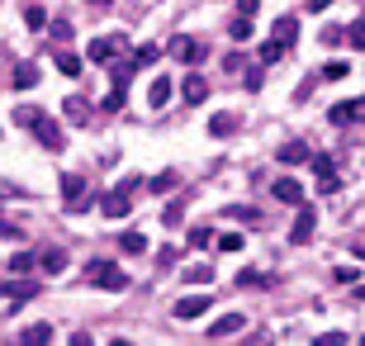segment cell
<instances>
[{"label":"cell","instance_id":"cell-47","mask_svg":"<svg viewBox=\"0 0 365 346\" xmlns=\"http://www.w3.org/2000/svg\"><path fill=\"white\" fill-rule=\"evenodd\" d=\"M308 10H313V15H323V10H332V0H308Z\"/></svg>","mask_w":365,"mask_h":346},{"label":"cell","instance_id":"cell-41","mask_svg":"<svg viewBox=\"0 0 365 346\" xmlns=\"http://www.w3.org/2000/svg\"><path fill=\"white\" fill-rule=\"evenodd\" d=\"M0 237H10V242H19V237H24V228H19V223H0Z\"/></svg>","mask_w":365,"mask_h":346},{"label":"cell","instance_id":"cell-42","mask_svg":"<svg viewBox=\"0 0 365 346\" xmlns=\"http://www.w3.org/2000/svg\"><path fill=\"white\" fill-rule=\"evenodd\" d=\"M318 346H347V337H342V332H323V337H318Z\"/></svg>","mask_w":365,"mask_h":346},{"label":"cell","instance_id":"cell-4","mask_svg":"<svg viewBox=\"0 0 365 346\" xmlns=\"http://www.w3.org/2000/svg\"><path fill=\"white\" fill-rule=\"evenodd\" d=\"M29 128H33V138L43 142L48 152H62V128H57V119H52V114H43V110H38Z\"/></svg>","mask_w":365,"mask_h":346},{"label":"cell","instance_id":"cell-28","mask_svg":"<svg viewBox=\"0 0 365 346\" xmlns=\"http://www.w3.org/2000/svg\"><path fill=\"white\" fill-rule=\"evenodd\" d=\"M124 91H128V86H114V91L105 95V105H100V114H119V110H124Z\"/></svg>","mask_w":365,"mask_h":346},{"label":"cell","instance_id":"cell-11","mask_svg":"<svg viewBox=\"0 0 365 346\" xmlns=\"http://www.w3.org/2000/svg\"><path fill=\"white\" fill-rule=\"evenodd\" d=\"M209 294H185V299L175 304V318H180V323H195V318H204L209 313Z\"/></svg>","mask_w":365,"mask_h":346},{"label":"cell","instance_id":"cell-45","mask_svg":"<svg viewBox=\"0 0 365 346\" xmlns=\"http://www.w3.org/2000/svg\"><path fill=\"white\" fill-rule=\"evenodd\" d=\"M337 280H342V284H356V266H337Z\"/></svg>","mask_w":365,"mask_h":346},{"label":"cell","instance_id":"cell-38","mask_svg":"<svg viewBox=\"0 0 365 346\" xmlns=\"http://www.w3.org/2000/svg\"><path fill=\"white\" fill-rule=\"evenodd\" d=\"M209 242H214V233H209V228H195V233H190V247H195V252H199V247H209Z\"/></svg>","mask_w":365,"mask_h":346},{"label":"cell","instance_id":"cell-31","mask_svg":"<svg viewBox=\"0 0 365 346\" xmlns=\"http://www.w3.org/2000/svg\"><path fill=\"white\" fill-rule=\"evenodd\" d=\"M318 76H323V81H347V76H351V67H347V62H328L323 71H318Z\"/></svg>","mask_w":365,"mask_h":346},{"label":"cell","instance_id":"cell-21","mask_svg":"<svg viewBox=\"0 0 365 346\" xmlns=\"http://www.w3.org/2000/svg\"><path fill=\"white\" fill-rule=\"evenodd\" d=\"M166 100H171V81L157 76V81H152V91H147V105H152V110H161Z\"/></svg>","mask_w":365,"mask_h":346},{"label":"cell","instance_id":"cell-1","mask_svg":"<svg viewBox=\"0 0 365 346\" xmlns=\"http://www.w3.org/2000/svg\"><path fill=\"white\" fill-rule=\"evenodd\" d=\"M138 185H143V180H138V175H128L114 195H105V200H100L105 219H128V209H133V190H138Z\"/></svg>","mask_w":365,"mask_h":346},{"label":"cell","instance_id":"cell-29","mask_svg":"<svg viewBox=\"0 0 365 346\" xmlns=\"http://www.w3.org/2000/svg\"><path fill=\"white\" fill-rule=\"evenodd\" d=\"M185 280H190V284H209V280H214V266H199V261H195V266H185Z\"/></svg>","mask_w":365,"mask_h":346},{"label":"cell","instance_id":"cell-37","mask_svg":"<svg viewBox=\"0 0 365 346\" xmlns=\"http://www.w3.org/2000/svg\"><path fill=\"white\" fill-rule=\"evenodd\" d=\"M280 57H285V47H280V43H266V47H261V67L280 62Z\"/></svg>","mask_w":365,"mask_h":346},{"label":"cell","instance_id":"cell-18","mask_svg":"<svg viewBox=\"0 0 365 346\" xmlns=\"http://www.w3.org/2000/svg\"><path fill=\"white\" fill-rule=\"evenodd\" d=\"M275 157L285 161V166H299V161H308V157H313V152H308V142H285V147H280Z\"/></svg>","mask_w":365,"mask_h":346},{"label":"cell","instance_id":"cell-34","mask_svg":"<svg viewBox=\"0 0 365 346\" xmlns=\"http://www.w3.org/2000/svg\"><path fill=\"white\" fill-rule=\"evenodd\" d=\"M323 43H328V47L347 43V29H342V24H328V29H323Z\"/></svg>","mask_w":365,"mask_h":346},{"label":"cell","instance_id":"cell-22","mask_svg":"<svg viewBox=\"0 0 365 346\" xmlns=\"http://www.w3.org/2000/svg\"><path fill=\"white\" fill-rule=\"evenodd\" d=\"M185 204H190V195H175L171 204H166V214H161V223H166V228H175V223L185 219Z\"/></svg>","mask_w":365,"mask_h":346},{"label":"cell","instance_id":"cell-16","mask_svg":"<svg viewBox=\"0 0 365 346\" xmlns=\"http://www.w3.org/2000/svg\"><path fill=\"white\" fill-rule=\"evenodd\" d=\"M242 328H247L242 313H223L219 323H214V342H223V337H233V332H242Z\"/></svg>","mask_w":365,"mask_h":346},{"label":"cell","instance_id":"cell-48","mask_svg":"<svg viewBox=\"0 0 365 346\" xmlns=\"http://www.w3.org/2000/svg\"><path fill=\"white\" fill-rule=\"evenodd\" d=\"M91 5H95V10H105V5H114V0H91Z\"/></svg>","mask_w":365,"mask_h":346},{"label":"cell","instance_id":"cell-15","mask_svg":"<svg viewBox=\"0 0 365 346\" xmlns=\"http://www.w3.org/2000/svg\"><path fill=\"white\" fill-rule=\"evenodd\" d=\"M180 95H185V105H204V100H209V81L204 76H185Z\"/></svg>","mask_w":365,"mask_h":346},{"label":"cell","instance_id":"cell-49","mask_svg":"<svg viewBox=\"0 0 365 346\" xmlns=\"http://www.w3.org/2000/svg\"><path fill=\"white\" fill-rule=\"evenodd\" d=\"M356 299H361V304H365V284H356Z\"/></svg>","mask_w":365,"mask_h":346},{"label":"cell","instance_id":"cell-25","mask_svg":"<svg viewBox=\"0 0 365 346\" xmlns=\"http://www.w3.org/2000/svg\"><path fill=\"white\" fill-rule=\"evenodd\" d=\"M119 252H128V256L147 252V237L143 233H124V237H119Z\"/></svg>","mask_w":365,"mask_h":346},{"label":"cell","instance_id":"cell-24","mask_svg":"<svg viewBox=\"0 0 365 346\" xmlns=\"http://www.w3.org/2000/svg\"><path fill=\"white\" fill-rule=\"evenodd\" d=\"M233 128H238V119H233V114H214V119H209V133H214V138H228Z\"/></svg>","mask_w":365,"mask_h":346},{"label":"cell","instance_id":"cell-7","mask_svg":"<svg viewBox=\"0 0 365 346\" xmlns=\"http://www.w3.org/2000/svg\"><path fill=\"white\" fill-rule=\"evenodd\" d=\"M166 52H171L175 62H199V57H204V43H199V38H185V33H180V38H171V43H166Z\"/></svg>","mask_w":365,"mask_h":346},{"label":"cell","instance_id":"cell-14","mask_svg":"<svg viewBox=\"0 0 365 346\" xmlns=\"http://www.w3.org/2000/svg\"><path fill=\"white\" fill-rule=\"evenodd\" d=\"M275 200L280 204H303V185L294 175H285V180H275Z\"/></svg>","mask_w":365,"mask_h":346},{"label":"cell","instance_id":"cell-46","mask_svg":"<svg viewBox=\"0 0 365 346\" xmlns=\"http://www.w3.org/2000/svg\"><path fill=\"white\" fill-rule=\"evenodd\" d=\"M71 346H95V337H91V332H76V337H71Z\"/></svg>","mask_w":365,"mask_h":346},{"label":"cell","instance_id":"cell-2","mask_svg":"<svg viewBox=\"0 0 365 346\" xmlns=\"http://www.w3.org/2000/svg\"><path fill=\"white\" fill-rule=\"evenodd\" d=\"M124 33H105V38H91V47H86V57L91 62H100V67H110V62H119V52H124Z\"/></svg>","mask_w":365,"mask_h":346},{"label":"cell","instance_id":"cell-26","mask_svg":"<svg viewBox=\"0 0 365 346\" xmlns=\"http://www.w3.org/2000/svg\"><path fill=\"white\" fill-rule=\"evenodd\" d=\"M43 270H48V275H62V270H66V256L57 252V247H48V252H43Z\"/></svg>","mask_w":365,"mask_h":346},{"label":"cell","instance_id":"cell-36","mask_svg":"<svg viewBox=\"0 0 365 346\" xmlns=\"http://www.w3.org/2000/svg\"><path fill=\"white\" fill-rule=\"evenodd\" d=\"M238 284H242V289H256V284H270V280L261 275V270H242V275H238Z\"/></svg>","mask_w":365,"mask_h":346},{"label":"cell","instance_id":"cell-50","mask_svg":"<svg viewBox=\"0 0 365 346\" xmlns=\"http://www.w3.org/2000/svg\"><path fill=\"white\" fill-rule=\"evenodd\" d=\"M110 346H133V342H124V337H119V342H110Z\"/></svg>","mask_w":365,"mask_h":346},{"label":"cell","instance_id":"cell-51","mask_svg":"<svg viewBox=\"0 0 365 346\" xmlns=\"http://www.w3.org/2000/svg\"><path fill=\"white\" fill-rule=\"evenodd\" d=\"M15 346H24V342H15Z\"/></svg>","mask_w":365,"mask_h":346},{"label":"cell","instance_id":"cell-44","mask_svg":"<svg viewBox=\"0 0 365 346\" xmlns=\"http://www.w3.org/2000/svg\"><path fill=\"white\" fill-rule=\"evenodd\" d=\"M52 38H71V24H66V19H52Z\"/></svg>","mask_w":365,"mask_h":346},{"label":"cell","instance_id":"cell-35","mask_svg":"<svg viewBox=\"0 0 365 346\" xmlns=\"http://www.w3.org/2000/svg\"><path fill=\"white\" fill-rule=\"evenodd\" d=\"M171 185H175L171 171H161V175H152V180H147V190H152V195H161V190H171Z\"/></svg>","mask_w":365,"mask_h":346},{"label":"cell","instance_id":"cell-3","mask_svg":"<svg viewBox=\"0 0 365 346\" xmlns=\"http://www.w3.org/2000/svg\"><path fill=\"white\" fill-rule=\"evenodd\" d=\"M86 275H91V284L114 289V294H119V289H128V275L119 266H110V261H91V270H86Z\"/></svg>","mask_w":365,"mask_h":346},{"label":"cell","instance_id":"cell-27","mask_svg":"<svg viewBox=\"0 0 365 346\" xmlns=\"http://www.w3.org/2000/svg\"><path fill=\"white\" fill-rule=\"evenodd\" d=\"M347 47H356V52H365V19H356V24H347Z\"/></svg>","mask_w":365,"mask_h":346},{"label":"cell","instance_id":"cell-17","mask_svg":"<svg viewBox=\"0 0 365 346\" xmlns=\"http://www.w3.org/2000/svg\"><path fill=\"white\" fill-rule=\"evenodd\" d=\"M19 342H24V346H48L52 342V323H33V328H24V332H19Z\"/></svg>","mask_w":365,"mask_h":346},{"label":"cell","instance_id":"cell-33","mask_svg":"<svg viewBox=\"0 0 365 346\" xmlns=\"http://www.w3.org/2000/svg\"><path fill=\"white\" fill-rule=\"evenodd\" d=\"M228 33H233V38H238V43H247V38H252V19H233V24H228Z\"/></svg>","mask_w":365,"mask_h":346},{"label":"cell","instance_id":"cell-8","mask_svg":"<svg viewBox=\"0 0 365 346\" xmlns=\"http://www.w3.org/2000/svg\"><path fill=\"white\" fill-rule=\"evenodd\" d=\"M270 43H280L289 52V47L299 43V19H294V15H280L275 24H270Z\"/></svg>","mask_w":365,"mask_h":346},{"label":"cell","instance_id":"cell-40","mask_svg":"<svg viewBox=\"0 0 365 346\" xmlns=\"http://www.w3.org/2000/svg\"><path fill=\"white\" fill-rule=\"evenodd\" d=\"M256 10H261V0H238V15H242V19H252Z\"/></svg>","mask_w":365,"mask_h":346},{"label":"cell","instance_id":"cell-6","mask_svg":"<svg viewBox=\"0 0 365 346\" xmlns=\"http://www.w3.org/2000/svg\"><path fill=\"white\" fill-rule=\"evenodd\" d=\"M328 119H332V124H342V128L365 124V100H342V105H332V110H328Z\"/></svg>","mask_w":365,"mask_h":346},{"label":"cell","instance_id":"cell-20","mask_svg":"<svg viewBox=\"0 0 365 346\" xmlns=\"http://www.w3.org/2000/svg\"><path fill=\"white\" fill-rule=\"evenodd\" d=\"M33 86H38V67H33V62H19L15 67V91H33Z\"/></svg>","mask_w":365,"mask_h":346},{"label":"cell","instance_id":"cell-32","mask_svg":"<svg viewBox=\"0 0 365 346\" xmlns=\"http://www.w3.org/2000/svg\"><path fill=\"white\" fill-rule=\"evenodd\" d=\"M24 24H29V29H43V24H48L43 5H24Z\"/></svg>","mask_w":365,"mask_h":346},{"label":"cell","instance_id":"cell-23","mask_svg":"<svg viewBox=\"0 0 365 346\" xmlns=\"http://www.w3.org/2000/svg\"><path fill=\"white\" fill-rule=\"evenodd\" d=\"M161 57V47L157 43H143V47H133V71H138V67H152Z\"/></svg>","mask_w":365,"mask_h":346},{"label":"cell","instance_id":"cell-13","mask_svg":"<svg viewBox=\"0 0 365 346\" xmlns=\"http://www.w3.org/2000/svg\"><path fill=\"white\" fill-rule=\"evenodd\" d=\"M62 114H66V119H71V124H76V128H86V124H91V119H95V114H91V105H86L81 95H66Z\"/></svg>","mask_w":365,"mask_h":346},{"label":"cell","instance_id":"cell-5","mask_svg":"<svg viewBox=\"0 0 365 346\" xmlns=\"http://www.w3.org/2000/svg\"><path fill=\"white\" fill-rule=\"evenodd\" d=\"M313 171H318V190H323V195H337V190H342V180H337V161L328 157V152H313Z\"/></svg>","mask_w":365,"mask_h":346},{"label":"cell","instance_id":"cell-10","mask_svg":"<svg viewBox=\"0 0 365 346\" xmlns=\"http://www.w3.org/2000/svg\"><path fill=\"white\" fill-rule=\"evenodd\" d=\"M38 289H43V284L33 280V275H24V280H0V299H38Z\"/></svg>","mask_w":365,"mask_h":346},{"label":"cell","instance_id":"cell-19","mask_svg":"<svg viewBox=\"0 0 365 346\" xmlns=\"http://www.w3.org/2000/svg\"><path fill=\"white\" fill-rule=\"evenodd\" d=\"M81 67L86 62H81L71 47H57V71H62V76H81Z\"/></svg>","mask_w":365,"mask_h":346},{"label":"cell","instance_id":"cell-30","mask_svg":"<svg viewBox=\"0 0 365 346\" xmlns=\"http://www.w3.org/2000/svg\"><path fill=\"white\" fill-rule=\"evenodd\" d=\"M10 270L15 275H33V252H15L10 256Z\"/></svg>","mask_w":365,"mask_h":346},{"label":"cell","instance_id":"cell-39","mask_svg":"<svg viewBox=\"0 0 365 346\" xmlns=\"http://www.w3.org/2000/svg\"><path fill=\"white\" fill-rule=\"evenodd\" d=\"M219 247H223V252H242V237H238V233H223Z\"/></svg>","mask_w":365,"mask_h":346},{"label":"cell","instance_id":"cell-9","mask_svg":"<svg viewBox=\"0 0 365 346\" xmlns=\"http://www.w3.org/2000/svg\"><path fill=\"white\" fill-rule=\"evenodd\" d=\"M62 200H66L71 214H81V209L91 204V195H86V180H81V175H62Z\"/></svg>","mask_w":365,"mask_h":346},{"label":"cell","instance_id":"cell-12","mask_svg":"<svg viewBox=\"0 0 365 346\" xmlns=\"http://www.w3.org/2000/svg\"><path fill=\"white\" fill-rule=\"evenodd\" d=\"M308 237H313V209L299 204V219H294V228H289V242H294V247H303Z\"/></svg>","mask_w":365,"mask_h":346},{"label":"cell","instance_id":"cell-43","mask_svg":"<svg viewBox=\"0 0 365 346\" xmlns=\"http://www.w3.org/2000/svg\"><path fill=\"white\" fill-rule=\"evenodd\" d=\"M261 81H266V76H261V62H256L252 71H247V91H261Z\"/></svg>","mask_w":365,"mask_h":346}]
</instances>
